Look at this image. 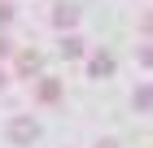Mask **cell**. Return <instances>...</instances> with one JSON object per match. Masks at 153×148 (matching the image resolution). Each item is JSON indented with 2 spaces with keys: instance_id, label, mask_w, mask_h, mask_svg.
I'll return each instance as SVG.
<instances>
[{
  "instance_id": "obj_11",
  "label": "cell",
  "mask_w": 153,
  "mask_h": 148,
  "mask_svg": "<svg viewBox=\"0 0 153 148\" xmlns=\"http://www.w3.org/2000/svg\"><path fill=\"white\" fill-rule=\"evenodd\" d=\"M9 52H13V44L4 39V35H0V57H9Z\"/></svg>"
},
{
  "instance_id": "obj_10",
  "label": "cell",
  "mask_w": 153,
  "mask_h": 148,
  "mask_svg": "<svg viewBox=\"0 0 153 148\" xmlns=\"http://www.w3.org/2000/svg\"><path fill=\"white\" fill-rule=\"evenodd\" d=\"M140 61H144V66H153V44H144V48H140Z\"/></svg>"
},
{
  "instance_id": "obj_2",
  "label": "cell",
  "mask_w": 153,
  "mask_h": 148,
  "mask_svg": "<svg viewBox=\"0 0 153 148\" xmlns=\"http://www.w3.org/2000/svg\"><path fill=\"white\" fill-rule=\"evenodd\" d=\"M88 74H92V79H105V74H114V57H109V52H96V57L88 61Z\"/></svg>"
},
{
  "instance_id": "obj_7",
  "label": "cell",
  "mask_w": 153,
  "mask_h": 148,
  "mask_svg": "<svg viewBox=\"0 0 153 148\" xmlns=\"http://www.w3.org/2000/svg\"><path fill=\"white\" fill-rule=\"evenodd\" d=\"M131 100H136V109H153V87H136Z\"/></svg>"
},
{
  "instance_id": "obj_5",
  "label": "cell",
  "mask_w": 153,
  "mask_h": 148,
  "mask_svg": "<svg viewBox=\"0 0 153 148\" xmlns=\"http://www.w3.org/2000/svg\"><path fill=\"white\" fill-rule=\"evenodd\" d=\"M61 57H83V39L79 35H66L61 39Z\"/></svg>"
},
{
  "instance_id": "obj_4",
  "label": "cell",
  "mask_w": 153,
  "mask_h": 148,
  "mask_svg": "<svg viewBox=\"0 0 153 148\" xmlns=\"http://www.w3.org/2000/svg\"><path fill=\"white\" fill-rule=\"evenodd\" d=\"M35 96H39V105H57L61 100V83L57 79H39V91H35Z\"/></svg>"
},
{
  "instance_id": "obj_13",
  "label": "cell",
  "mask_w": 153,
  "mask_h": 148,
  "mask_svg": "<svg viewBox=\"0 0 153 148\" xmlns=\"http://www.w3.org/2000/svg\"><path fill=\"white\" fill-rule=\"evenodd\" d=\"M4 83H9V79H4V74H0V87H4Z\"/></svg>"
},
{
  "instance_id": "obj_9",
  "label": "cell",
  "mask_w": 153,
  "mask_h": 148,
  "mask_svg": "<svg viewBox=\"0 0 153 148\" xmlns=\"http://www.w3.org/2000/svg\"><path fill=\"white\" fill-rule=\"evenodd\" d=\"M140 31H144V35H153V9H149V13L140 18Z\"/></svg>"
},
{
  "instance_id": "obj_12",
  "label": "cell",
  "mask_w": 153,
  "mask_h": 148,
  "mask_svg": "<svg viewBox=\"0 0 153 148\" xmlns=\"http://www.w3.org/2000/svg\"><path fill=\"white\" fill-rule=\"evenodd\" d=\"M96 148H123V144H118V139H101Z\"/></svg>"
},
{
  "instance_id": "obj_6",
  "label": "cell",
  "mask_w": 153,
  "mask_h": 148,
  "mask_svg": "<svg viewBox=\"0 0 153 148\" xmlns=\"http://www.w3.org/2000/svg\"><path fill=\"white\" fill-rule=\"evenodd\" d=\"M18 70H22V74H35V70H39V52H35V48L18 57Z\"/></svg>"
},
{
  "instance_id": "obj_8",
  "label": "cell",
  "mask_w": 153,
  "mask_h": 148,
  "mask_svg": "<svg viewBox=\"0 0 153 148\" xmlns=\"http://www.w3.org/2000/svg\"><path fill=\"white\" fill-rule=\"evenodd\" d=\"M13 22V4H9V0H0V26H9Z\"/></svg>"
},
{
  "instance_id": "obj_3",
  "label": "cell",
  "mask_w": 153,
  "mask_h": 148,
  "mask_svg": "<svg viewBox=\"0 0 153 148\" xmlns=\"http://www.w3.org/2000/svg\"><path fill=\"white\" fill-rule=\"evenodd\" d=\"M79 22V9H74V4H57V9H53V26H57V31H66V26H74Z\"/></svg>"
},
{
  "instance_id": "obj_1",
  "label": "cell",
  "mask_w": 153,
  "mask_h": 148,
  "mask_svg": "<svg viewBox=\"0 0 153 148\" xmlns=\"http://www.w3.org/2000/svg\"><path fill=\"white\" fill-rule=\"evenodd\" d=\"M35 135H39V126L31 122V118H13V122H9V139H13V144H31Z\"/></svg>"
}]
</instances>
